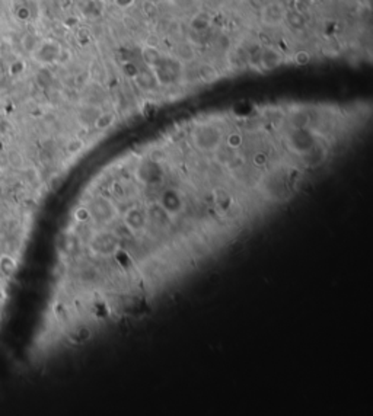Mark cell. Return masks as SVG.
Returning <instances> with one entry per match:
<instances>
[{"instance_id":"cell-4","label":"cell","mask_w":373,"mask_h":416,"mask_svg":"<svg viewBox=\"0 0 373 416\" xmlns=\"http://www.w3.org/2000/svg\"><path fill=\"white\" fill-rule=\"evenodd\" d=\"M16 269H18V263H16V259L13 256L3 255L0 258V271L5 276H12L16 272Z\"/></svg>"},{"instance_id":"cell-5","label":"cell","mask_w":373,"mask_h":416,"mask_svg":"<svg viewBox=\"0 0 373 416\" xmlns=\"http://www.w3.org/2000/svg\"><path fill=\"white\" fill-rule=\"evenodd\" d=\"M8 162H9V164H11L12 167H15V169H21L23 166V163H25V159H23L22 153L19 152V150H9L8 152Z\"/></svg>"},{"instance_id":"cell-6","label":"cell","mask_w":373,"mask_h":416,"mask_svg":"<svg viewBox=\"0 0 373 416\" xmlns=\"http://www.w3.org/2000/svg\"><path fill=\"white\" fill-rule=\"evenodd\" d=\"M310 61V54L307 51H297L295 54V63L297 66H306Z\"/></svg>"},{"instance_id":"cell-3","label":"cell","mask_w":373,"mask_h":416,"mask_svg":"<svg viewBox=\"0 0 373 416\" xmlns=\"http://www.w3.org/2000/svg\"><path fill=\"white\" fill-rule=\"evenodd\" d=\"M198 79H200V82L209 85L219 79V72L210 64H203L198 68Z\"/></svg>"},{"instance_id":"cell-2","label":"cell","mask_w":373,"mask_h":416,"mask_svg":"<svg viewBox=\"0 0 373 416\" xmlns=\"http://www.w3.org/2000/svg\"><path fill=\"white\" fill-rule=\"evenodd\" d=\"M61 54V48L60 45L51 41V40H47V41H40L37 43V45L33 48L31 55L33 58L40 63V64H50V63H54L60 58Z\"/></svg>"},{"instance_id":"cell-1","label":"cell","mask_w":373,"mask_h":416,"mask_svg":"<svg viewBox=\"0 0 373 416\" xmlns=\"http://www.w3.org/2000/svg\"><path fill=\"white\" fill-rule=\"evenodd\" d=\"M337 144L293 105L194 120L104 167L61 234V339L88 343L184 294L290 213Z\"/></svg>"}]
</instances>
